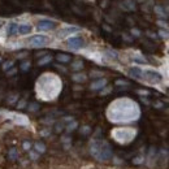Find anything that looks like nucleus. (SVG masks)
I'll use <instances>...</instances> for the list:
<instances>
[{
	"instance_id": "f03ea898",
	"label": "nucleus",
	"mask_w": 169,
	"mask_h": 169,
	"mask_svg": "<svg viewBox=\"0 0 169 169\" xmlns=\"http://www.w3.org/2000/svg\"><path fill=\"white\" fill-rule=\"evenodd\" d=\"M83 44H85V42L81 36H73V38L68 39V46L73 49H78L81 47H83Z\"/></svg>"
},
{
	"instance_id": "39448f33",
	"label": "nucleus",
	"mask_w": 169,
	"mask_h": 169,
	"mask_svg": "<svg viewBox=\"0 0 169 169\" xmlns=\"http://www.w3.org/2000/svg\"><path fill=\"white\" fill-rule=\"evenodd\" d=\"M31 30H33V27H31V25H29V23L18 25V33H20L21 35H27V34H30Z\"/></svg>"
},
{
	"instance_id": "0eeeda50",
	"label": "nucleus",
	"mask_w": 169,
	"mask_h": 169,
	"mask_svg": "<svg viewBox=\"0 0 169 169\" xmlns=\"http://www.w3.org/2000/svg\"><path fill=\"white\" fill-rule=\"evenodd\" d=\"M79 29L78 27H65V29H62L60 33H59V36H65V35H69V34H73V33H76V31H78Z\"/></svg>"
},
{
	"instance_id": "f3484780",
	"label": "nucleus",
	"mask_w": 169,
	"mask_h": 169,
	"mask_svg": "<svg viewBox=\"0 0 169 169\" xmlns=\"http://www.w3.org/2000/svg\"><path fill=\"white\" fill-rule=\"evenodd\" d=\"M159 34H160V36H163V38H169V33H167L164 30H160Z\"/></svg>"
},
{
	"instance_id": "f257e3e1",
	"label": "nucleus",
	"mask_w": 169,
	"mask_h": 169,
	"mask_svg": "<svg viewBox=\"0 0 169 169\" xmlns=\"http://www.w3.org/2000/svg\"><path fill=\"white\" fill-rule=\"evenodd\" d=\"M29 43H30V46H33V47H43L48 43V38L46 35H34L33 38H30Z\"/></svg>"
},
{
	"instance_id": "dca6fc26",
	"label": "nucleus",
	"mask_w": 169,
	"mask_h": 169,
	"mask_svg": "<svg viewBox=\"0 0 169 169\" xmlns=\"http://www.w3.org/2000/svg\"><path fill=\"white\" fill-rule=\"evenodd\" d=\"M12 65H13V61H8V62H5L4 66H3V69H4V70H8Z\"/></svg>"
},
{
	"instance_id": "7ed1b4c3",
	"label": "nucleus",
	"mask_w": 169,
	"mask_h": 169,
	"mask_svg": "<svg viewBox=\"0 0 169 169\" xmlns=\"http://www.w3.org/2000/svg\"><path fill=\"white\" fill-rule=\"evenodd\" d=\"M56 27V22L51 21V20H42L38 22V29L42 31H48Z\"/></svg>"
},
{
	"instance_id": "4be33fe9",
	"label": "nucleus",
	"mask_w": 169,
	"mask_h": 169,
	"mask_svg": "<svg viewBox=\"0 0 169 169\" xmlns=\"http://www.w3.org/2000/svg\"><path fill=\"white\" fill-rule=\"evenodd\" d=\"M0 61H2V59H0Z\"/></svg>"
},
{
	"instance_id": "9b49d317",
	"label": "nucleus",
	"mask_w": 169,
	"mask_h": 169,
	"mask_svg": "<svg viewBox=\"0 0 169 169\" xmlns=\"http://www.w3.org/2000/svg\"><path fill=\"white\" fill-rule=\"evenodd\" d=\"M73 79L77 81V82H83L86 79V76L85 74H76V76H73Z\"/></svg>"
},
{
	"instance_id": "2eb2a0df",
	"label": "nucleus",
	"mask_w": 169,
	"mask_h": 169,
	"mask_svg": "<svg viewBox=\"0 0 169 169\" xmlns=\"http://www.w3.org/2000/svg\"><path fill=\"white\" fill-rule=\"evenodd\" d=\"M29 68H30V62L27 61V62H22L21 64V69L25 72V70H29Z\"/></svg>"
},
{
	"instance_id": "20e7f679",
	"label": "nucleus",
	"mask_w": 169,
	"mask_h": 169,
	"mask_svg": "<svg viewBox=\"0 0 169 169\" xmlns=\"http://www.w3.org/2000/svg\"><path fill=\"white\" fill-rule=\"evenodd\" d=\"M143 74H145L148 79L154 81V82H159V81H161V78H163L161 74L158 73V72H155V70H147V72H145Z\"/></svg>"
},
{
	"instance_id": "f8f14e48",
	"label": "nucleus",
	"mask_w": 169,
	"mask_h": 169,
	"mask_svg": "<svg viewBox=\"0 0 169 169\" xmlns=\"http://www.w3.org/2000/svg\"><path fill=\"white\" fill-rule=\"evenodd\" d=\"M155 12H158L160 17H167V13H165L164 11H163L161 7H155Z\"/></svg>"
},
{
	"instance_id": "9d476101",
	"label": "nucleus",
	"mask_w": 169,
	"mask_h": 169,
	"mask_svg": "<svg viewBox=\"0 0 169 169\" xmlns=\"http://www.w3.org/2000/svg\"><path fill=\"white\" fill-rule=\"evenodd\" d=\"M57 60L61 61V62H68V61L70 60V56H69V55H62V53H60V55H57Z\"/></svg>"
},
{
	"instance_id": "ddd939ff",
	"label": "nucleus",
	"mask_w": 169,
	"mask_h": 169,
	"mask_svg": "<svg viewBox=\"0 0 169 169\" xmlns=\"http://www.w3.org/2000/svg\"><path fill=\"white\" fill-rule=\"evenodd\" d=\"M82 61H76V62H74V64H73V69L74 70H78V69H81V68H82Z\"/></svg>"
},
{
	"instance_id": "6ab92c4d",
	"label": "nucleus",
	"mask_w": 169,
	"mask_h": 169,
	"mask_svg": "<svg viewBox=\"0 0 169 169\" xmlns=\"http://www.w3.org/2000/svg\"><path fill=\"white\" fill-rule=\"evenodd\" d=\"M30 147V143H23V148H29Z\"/></svg>"
},
{
	"instance_id": "1a4fd4ad",
	"label": "nucleus",
	"mask_w": 169,
	"mask_h": 169,
	"mask_svg": "<svg viewBox=\"0 0 169 169\" xmlns=\"http://www.w3.org/2000/svg\"><path fill=\"white\" fill-rule=\"evenodd\" d=\"M105 83H107V81L105 79H99V81H96V82H94L91 85V89L92 90H99V89H102Z\"/></svg>"
},
{
	"instance_id": "aec40b11",
	"label": "nucleus",
	"mask_w": 169,
	"mask_h": 169,
	"mask_svg": "<svg viewBox=\"0 0 169 169\" xmlns=\"http://www.w3.org/2000/svg\"><path fill=\"white\" fill-rule=\"evenodd\" d=\"M2 25H3V22H2V21H0V26H2Z\"/></svg>"
},
{
	"instance_id": "a211bd4d",
	"label": "nucleus",
	"mask_w": 169,
	"mask_h": 169,
	"mask_svg": "<svg viewBox=\"0 0 169 169\" xmlns=\"http://www.w3.org/2000/svg\"><path fill=\"white\" fill-rule=\"evenodd\" d=\"M35 147L38 148L40 152H43V151H44V146H43V145H40V143H36V146H35Z\"/></svg>"
},
{
	"instance_id": "423d86ee",
	"label": "nucleus",
	"mask_w": 169,
	"mask_h": 169,
	"mask_svg": "<svg viewBox=\"0 0 169 169\" xmlns=\"http://www.w3.org/2000/svg\"><path fill=\"white\" fill-rule=\"evenodd\" d=\"M129 74L133 78H137V79L143 77V72H142V69H139V68H131V69L129 70Z\"/></svg>"
},
{
	"instance_id": "4468645a",
	"label": "nucleus",
	"mask_w": 169,
	"mask_h": 169,
	"mask_svg": "<svg viewBox=\"0 0 169 169\" xmlns=\"http://www.w3.org/2000/svg\"><path fill=\"white\" fill-rule=\"evenodd\" d=\"M49 61H51V56H46V57L43 59V60H40L38 64H39V65H43V64H46V62H49Z\"/></svg>"
},
{
	"instance_id": "6e6552de",
	"label": "nucleus",
	"mask_w": 169,
	"mask_h": 169,
	"mask_svg": "<svg viewBox=\"0 0 169 169\" xmlns=\"http://www.w3.org/2000/svg\"><path fill=\"white\" fill-rule=\"evenodd\" d=\"M7 31H8L9 35H16L18 33V25L15 23V22H11L8 25V27H7Z\"/></svg>"
},
{
	"instance_id": "412c9836",
	"label": "nucleus",
	"mask_w": 169,
	"mask_h": 169,
	"mask_svg": "<svg viewBox=\"0 0 169 169\" xmlns=\"http://www.w3.org/2000/svg\"><path fill=\"white\" fill-rule=\"evenodd\" d=\"M168 11H169V7H168Z\"/></svg>"
}]
</instances>
